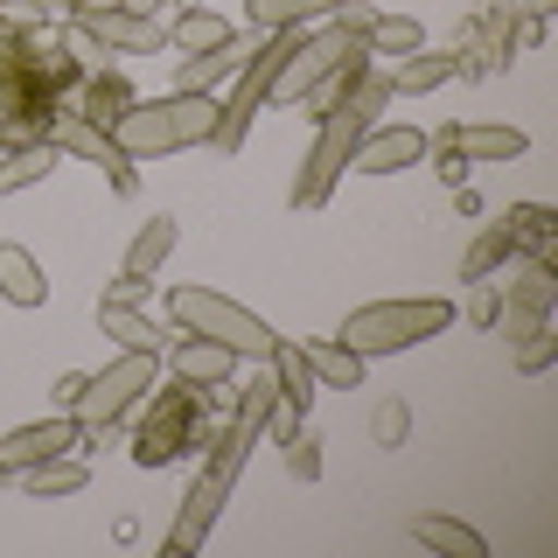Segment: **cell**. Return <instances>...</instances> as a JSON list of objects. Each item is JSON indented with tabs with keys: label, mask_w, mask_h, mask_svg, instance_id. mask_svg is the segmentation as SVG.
Returning a JSON list of instances; mask_svg holds the SVG:
<instances>
[{
	"label": "cell",
	"mask_w": 558,
	"mask_h": 558,
	"mask_svg": "<svg viewBox=\"0 0 558 558\" xmlns=\"http://www.w3.org/2000/svg\"><path fill=\"white\" fill-rule=\"evenodd\" d=\"M307 349V363H314V384H336V391H356L363 384V356L349 342H336V336H314V342H301Z\"/></svg>",
	"instance_id": "obj_23"
},
{
	"label": "cell",
	"mask_w": 558,
	"mask_h": 558,
	"mask_svg": "<svg viewBox=\"0 0 558 558\" xmlns=\"http://www.w3.org/2000/svg\"><path fill=\"white\" fill-rule=\"evenodd\" d=\"M551 8H558V0H523V14H531V22H545Z\"/></svg>",
	"instance_id": "obj_40"
},
{
	"label": "cell",
	"mask_w": 558,
	"mask_h": 558,
	"mask_svg": "<svg viewBox=\"0 0 558 558\" xmlns=\"http://www.w3.org/2000/svg\"><path fill=\"white\" fill-rule=\"evenodd\" d=\"M231 349L223 342H209V336H189L182 328V342H174V377H189V384H203V391H223L231 384Z\"/></svg>",
	"instance_id": "obj_16"
},
{
	"label": "cell",
	"mask_w": 558,
	"mask_h": 558,
	"mask_svg": "<svg viewBox=\"0 0 558 558\" xmlns=\"http://www.w3.org/2000/svg\"><path fill=\"white\" fill-rule=\"evenodd\" d=\"M168 43L182 49V57H203V49L238 43V28L223 22V14H209V8H189V14H174V22H168Z\"/></svg>",
	"instance_id": "obj_21"
},
{
	"label": "cell",
	"mask_w": 558,
	"mask_h": 558,
	"mask_svg": "<svg viewBox=\"0 0 558 558\" xmlns=\"http://www.w3.org/2000/svg\"><path fill=\"white\" fill-rule=\"evenodd\" d=\"M77 391H84V371H63V377H57V405L70 412V398H77Z\"/></svg>",
	"instance_id": "obj_39"
},
{
	"label": "cell",
	"mask_w": 558,
	"mask_h": 558,
	"mask_svg": "<svg viewBox=\"0 0 558 558\" xmlns=\"http://www.w3.org/2000/svg\"><path fill=\"white\" fill-rule=\"evenodd\" d=\"M433 147H453L461 161H517L531 140H523L517 126H475V119H453V126L433 133Z\"/></svg>",
	"instance_id": "obj_15"
},
{
	"label": "cell",
	"mask_w": 558,
	"mask_h": 558,
	"mask_svg": "<svg viewBox=\"0 0 558 558\" xmlns=\"http://www.w3.org/2000/svg\"><path fill=\"white\" fill-rule=\"evenodd\" d=\"M126 105H133V98H126V84H119V77H92V92H84V119L112 133V119L126 112Z\"/></svg>",
	"instance_id": "obj_32"
},
{
	"label": "cell",
	"mask_w": 558,
	"mask_h": 558,
	"mask_svg": "<svg viewBox=\"0 0 558 558\" xmlns=\"http://www.w3.org/2000/svg\"><path fill=\"white\" fill-rule=\"evenodd\" d=\"M168 314H174V328H189V336L223 342L238 363H266L272 342H279L272 322H258L244 301H231V293H217V287H168Z\"/></svg>",
	"instance_id": "obj_4"
},
{
	"label": "cell",
	"mask_w": 558,
	"mask_h": 558,
	"mask_svg": "<svg viewBox=\"0 0 558 558\" xmlns=\"http://www.w3.org/2000/svg\"><path fill=\"white\" fill-rule=\"evenodd\" d=\"M391 105V70H356V84L342 92L336 112H322V126H314V147L301 174H293V209H322L328 196H336V182L349 174V154H356V140L377 126V112Z\"/></svg>",
	"instance_id": "obj_1"
},
{
	"label": "cell",
	"mask_w": 558,
	"mask_h": 558,
	"mask_svg": "<svg viewBox=\"0 0 558 558\" xmlns=\"http://www.w3.org/2000/svg\"><path fill=\"white\" fill-rule=\"evenodd\" d=\"M77 35L105 57H161L168 49V22L126 14V8H77Z\"/></svg>",
	"instance_id": "obj_9"
},
{
	"label": "cell",
	"mask_w": 558,
	"mask_h": 558,
	"mask_svg": "<svg viewBox=\"0 0 558 558\" xmlns=\"http://www.w3.org/2000/svg\"><path fill=\"white\" fill-rule=\"evenodd\" d=\"M252 8V28L258 35H272V28H307V22H322V14H336L342 0H244Z\"/></svg>",
	"instance_id": "obj_24"
},
{
	"label": "cell",
	"mask_w": 558,
	"mask_h": 558,
	"mask_svg": "<svg viewBox=\"0 0 558 558\" xmlns=\"http://www.w3.org/2000/svg\"><path fill=\"white\" fill-rule=\"evenodd\" d=\"M558 307V279H551V258H523V272L502 287V314L496 328L502 336H523V328H545Z\"/></svg>",
	"instance_id": "obj_10"
},
{
	"label": "cell",
	"mask_w": 558,
	"mask_h": 558,
	"mask_svg": "<svg viewBox=\"0 0 558 558\" xmlns=\"http://www.w3.org/2000/svg\"><path fill=\"white\" fill-rule=\"evenodd\" d=\"M112 8H126V14H154V22H168V0H112Z\"/></svg>",
	"instance_id": "obj_38"
},
{
	"label": "cell",
	"mask_w": 558,
	"mask_h": 558,
	"mask_svg": "<svg viewBox=\"0 0 558 558\" xmlns=\"http://www.w3.org/2000/svg\"><path fill=\"white\" fill-rule=\"evenodd\" d=\"M49 140H57V154H77V161L105 168V174H112V189H133V161L119 154V140L105 133V126H92L84 112H57V126H49Z\"/></svg>",
	"instance_id": "obj_13"
},
{
	"label": "cell",
	"mask_w": 558,
	"mask_h": 558,
	"mask_svg": "<svg viewBox=\"0 0 558 558\" xmlns=\"http://www.w3.org/2000/svg\"><path fill=\"white\" fill-rule=\"evenodd\" d=\"M84 440V426L77 418H35V426H22V433H8L0 440V482H14L22 468H43V461H57V453H70Z\"/></svg>",
	"instance_id": "obj_12"
},
{
	"label": "cell",
	"mask_w": 558,
	"mask_h": 558,
	"mask_svg": "<svg viewBox=\"0 0 558 558\" xmlns=\"http://www.w3.org/2000/svg\"><path fill=\"white\" fill-rule=\"evenodd\" d=\"M510 363L523 377H545L551 363H558V336H551V322L545 328H523V336H510Z\"/></svg>",
	"instance_id": "obj_31"
},
{
	"label": "cell",
	"mask_w": 558,
	"mask_h": 558,
	"mask_svg": "<svg viewBox=\"0 0 558 558\" xmlns=\"http://www.w3.org/2000/svg\"><path fill=\"white\" fill-rule=\"evenodd\" d=\"M293 43H301V28H272V35H258V43L244 49V63H238V77H231V98H217L223 119H217V140H209L217 154H238L244 147L252 119L272 105V84H279V70H287Z\"/></svg>",
	"instance_id": "obj_6"
},
{
	"label": "cell",
	"mask_w": 558,
	"mask_h": 558,
	"mask_svg": "<svg viewBox=\"0 0 558 558\" xmlns=\"http://www.w3.org/2000/svg\"><path fill=\"white\" fill-rule=\"evenodd\" d=\"M502 223H510V238H517V258H523V252H531V258H551V209H545V203L502 209Z\"/></svg>",
	"instance_id": "obj_29"
},
{
	"label": "cell",
	"mask_w": 558,
	"mask_h": 558,
	"mask_svg": "<svg viewBox=\"0 0 558 558\" xmlns=\"http://www.w3.org/2000/svg\"><path fill=\"white\" fill-rule=\"evenodd\" d=\"M453 314H468L475 328H496V314H502V293L488 287V279H475V293H468V307H453Z\"/></svg>",
	"instance_id": "obj_36"
},
{
	"label": "cell",
	"mask_w": 558,
	"mask_h": 558,
	"mask_svg": "<svg viewBox=\"0 0 558 558\" xmlns=\"http://www.w3.org/2000/svg\"><path fill=\"white\" fill-rule=\"evenodd\" d=\"M223 105L196 98V92H168V98H133L126 112L112 119V140L126 161H161V154H189L217 140Z\"/></svg>",
	"instance_id": "obj_2"
},
{
	"label": "cell",
	"mask_w": 558,
	"mask_h": 558,
	"mask_svg": "<svg viewBox=\"0 0 558 558\" xmlns=\"http://www.w3.org/2000/svg\"><path fill=\"white\" fill-rule=\"evenodd\" d=\"M0 301H14V307H43L49 301V279L35 266V252L14 244V238H0Z\"/></svg>",
	"instance_id": "obj_17"
},
{
	"label": "cell",
	"mask_w": 558,
	"mask_h": 558,
	"mask_svg": "<svg viewBox=\"0 0 558 558\" xmlns=\"http://www.w3.org/2000/svg\"><path fill=\"white\" fill-rule=\"evenodd\" d=\"M14 482H22L35 502H57V496H77V488L92 482V475H84V461H70V453H57V461H43V468H22Z\"/></svg>",
	"instance_id": "obj_27"
},
{
	"label": "cell",
	"mask_w": 558,
	"mask_h": 558,
	"mask_svg": "<svg viewBox=\"0 0 558 558\" xmlns=\"http://www.w3.org/2000/svg\"><path fill=\"white\" fill-rule=\"evenodd\" d=\"M426 147H433V140H426ZM433 161H440V168H433V174H440V182H461V174H468V161H461V154H453V147H433Z\"/></svg>",
	"instance_id": "obj_37"
},
{
	"label": "cell",
	"mask_w": 558,
	"mask_h": 558,
	"mask_svg": "<svg viewBox=\"0 0 558 558\" xmlns=\"http://www.w3.org/2000/svg\"><path fill=\"white\" fill-rule=\"evenodd\" d=\"M363 49H371V57H412V49H426V28H418L412 14H377L371 35H363Z\"/></svg>",
	"instance_id": "obj_28"
},
{
	"label": "cell",
	"mask_w": 558,
	"mask_h": 558,
	"mask_svg": "<svg viewBox=\"0 0 558 558\" xmlns=\"http://www.w3.org/2000/svg\"><path fill=\"white\" fill-rule=\"evenodd\" d=\"M244 49H252V43H223V49H203V57H182V70H174V92L217 98V84H231V77H238Z\"/></svg>",
	"instance_id": "obj_18"
},
{
	"label": "cell",
	"mask_w": 558,
	"mask_h": 558,
	"mask_svg": "<svg viewBox=\"0 0 558 558\" xmlns=\"http://www.w3.org/2000/svg\"><path fill=\"white\" fill-rule=\"evenodd\" d=\"M196 398H203V384H189V377L154 398L147 426H140V440H133L140 468H168V461H182V453L196 447Z\"/></svg>",
	"instance_id": "obj_8"
},
{
	"label": "cell",
	"mask_w": 558,
	"mask_h": 558,
	"mask_svg": "<svg viewBox=\"0 0 558 558\" xmlns=\"http://www.w3.org/2000/svg\"><path fill=\"white\" fill-rule=\"evenodd\" d=\"M453 328V301H433V293H412V301H371V307H356L342 322V336L363 363L371 356H398V349H412V342H433V336H447Z\"/></svg>",
	"instance_id": "obj_5"
},
{
	"label": "cell",
	"mask_w": 558,
	"mask_h": 558,
	"mask_svg": "<svg viewBox=\"0 0 558 558\" xmlns=\"http://www.w3.org/2000/svg\"><path fill=\"white\" fill-rule=\"evenodd\" d=\"M174 244H182V223H174V217H147V223H140V238L126 244V258H119V272L154 279V272L168 266V252H174Z\"/></svg>",
	"instance_id": "obj_19"
},
{
	"label": "cell",
	"mask_w": 558,
	"mask_h": 558,
	"mask_svg": "<svg viewBox=\"0 0 558 558\" xmlns=\"http://www.w3.org/2000/svg\"><path fill=\"white\" fill-rule=\"evenodd\" d=\"M154 377H161V356H154V349H119L105 371H84V391L70 398V418H77L84 433L119 426V418L154 391Z\"/></svg>",
	"instance_id": "obj_7"
},
{
	"label": "cell",
	"mask_w": 558,
	"mask_h": 558,
	"mask_svg": "<svg viewBox=\"0 0 558 558\" xmlns=\"http://www.w3.org/2000/svg\"><path fill=\"white\" fill-rule=\"evenodd\" d=\"M98 328H105V336H112L119 349H154V356L168 349V336H161V328H154L140 307H112V301H98Z\"/></svg>",
	"instance_id": "obj_26"
},
{
	"label": "cell",
	"mask_w": 558,
	"mask_h": 558,
	"mask_svg": "<svg viewBox=\"0 0 558 558\" xmlns=\"http://www.w3.org/2000/svg\"><path fill=\"white\" fill-rule=\"evenodd\" d=\"M279 447H287V468H293V482H314V475H322V440H314V433H301V426H293Z\"/></svg>",
	"instance_id": "obj_34"
},
{
	"label": "cell",
	"mask_w": 558,
	"mask_h": 558,
	"mask_svg": "<svg viewBox=\"0 0 558 558\" xmlns=\"http://www.w3.org/2000/svg\"><path fill=\"white\" fill-rule=\"evenodd\" d=\"M418 161H426V133L418 126H371L356 140V154H349L356 174H398V168H418Z\"/></svg>",
	"instance_id": "obj_14"
},
{
	"label": "cell",
	"mask_w": 558,
	"mask_h": 558,
	"mask_svg": "<svg viewBox=\"0 0 558 558\" xmlns=\"http://www.w3.org/2000/svg\"><path fill=\"white\" fill-rule=\"evenodd\" d=\"M412 545L426 551H453V558H488V537L461 517H412Z\"/></svg>",
	"instance_id": "obj_20"
},
{
	"label": "cell",
	"mask_w": 558,
	"mask_h": 558,
	"mask_svg": "<svg viewBox=\"0 0 558 558\" xmlns=\"http://www.w3.org/2000/svg\"><path fill=\"white\" fill-rule=\"evenodd\" d=\"M371 433H377V447H405V433H412V405H405V398H384V405L371 412Z\"/></svg>",
	"instance_id": "obj_33"
},
{
	"label": "cell",
	"mask_w": 558,
	"mask_h": 558,
	"mask_svg": "<svg viewBox=\"0 0 558 558\" xmlns=\"http://www.w3.org/2000/svg\"><path fill=\"white\" fill-rule=\"evenodd\" d=\"M447 77H453V57H426V49H412V57L391 70V92L418 98V92H440Z\"/></svg>",
	"instance_id": "obj_30"
},
{
	"label": "cell",
	"mask_w": 558,
	"mask_h": 558,
	"mask_svg": "<svg viewBox=\"0 0 558 558\" xmlns=\"http://www.w3.org/2000/svg\"><path fill=\"white\" fill-rule=\"evenodd\" d=\"M371 63V49L356 43V35H342V28H301V43H293V57L287 70H279V84H272V98L279 105H307L314 119L322 112H336L342 92L356 84V70Z\"/></svg>",
	"instance_id": "obj_3"
},
{
	"label": "cell",
	"mask_w": 558,
	"mask_h": 558,
	"mask_svg": "<svg viewBox=\"0 0 558 558\" xmlns=\"http://www.w3.org/2000/svg\"><path fill=\"white\" fill-rule=\"evenodd\" d=\"M510 258H517V238H510V223L496 217V223H482L475 244L461 252V279H488L496 266H510Z\"/></svg>",
	"instance_id": "obj_25"
},
{
	"label": "cell",
	"mask_w": 558,
	"mask_h": 558,
	"mask_svg": "<svg viewBox=\"0 0 558 558\" xmlns=\"http://www.w3.org/2000/svg\"><path fill=\"white\" fill-rule=\"evenodd\" d=\"M154 287H161V279H133V272H119L112 287L98 293V301H112V307H147V301H154Z\"/></svg>",
	"instance_id": "obj_35"
},
{
	"label": "cell",
	"mask_w": 558,
	"mask_h": 558,
	"mask_svg": "<svg viewBox=\"0 0 558 558\" xmlns=\"http://www.w3.org/2000/svg\"><path fill=\"white\" fill-rule=\"evenodd\" d=\"M231 488L238 482H223V475H203L189 482V496H182V510H174V523H168V551L182 558V551H203L209 545V531H217V517H223V502H231Z\"/></svg>",
	"instance_id": "obj_11"
},
{
	"label": "cell",
	"mask_w": 558,
	"mask_h": 558,
	"mask_svg": "<svg viewBox=\"0 0 558 558\" xmlns=\"http://www.w3.org/2000/svg\"><path fill=\"white\" fill-rule=\"evenodd\" d=\"M57 168V140H22L14 154H0V196H14V189H35L43 174Z\"/></svg>",
	"instance_id": "obj_22"
}]
</instances>
